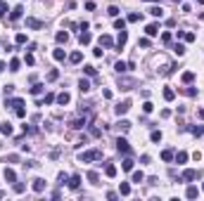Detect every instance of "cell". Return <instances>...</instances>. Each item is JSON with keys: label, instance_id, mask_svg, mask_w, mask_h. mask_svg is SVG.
Instances as JSON below:
<instances>
[{"label": "cell", "instance_id": "11", "mask_svg": "<svg viewBox=\"0 0 204 201\" xmlns=\"http://www.w3.org/2000/svg\"><path fill=\"white\" fill-rule=\"evenodd\" d=\"M43 189H45V180H43V178H36V180H33V192L40 194Z\"/></svg>", "mask_w": 204, "mask_h": 201}, {"label": "cell", "instance_id": "18", "mask_svg": "<svg viewBox=\"0 0 204 201\" xmlns=\"http://www.w3.org/2000/svg\"><path fill=\"white\" fill-rule=\"evenodd\" d=\"M173 159H176V163H185V161H188L190 156H188V152H178L176 156H173Z\"/></svg>", "mask_w": 204, "mask_h": 201}, {"label": "cell", "instance_id": "15", "mask_svg": "<svg viewBox=\"0 0 204 201\" xmlns=\"http://www.w3.org/2000/svg\"><path fill=\"white\" fill-rule=\"evenodd\" d=\"M55 102H57V104H62V106H64V104H69V92H59Z\"/></svg>", "mask_w": 204, "mask_h": 201}, {"label": "cell", "instance_id": "52", "mask_svg": "<svg viewBox=\"0 0 204 201\" xmlns=\"http://www.w3.org/2000/svg\"><path fill=\"white\" fill-rule=\"evenodd\" d=\"M12 92H14V85H5V97L12 95Z\"/></svg>", "mask_w": 204, "mask_h": 201}, {"label": "cell", "instance_id": "57", "mask_svg": "<svg viewBox=\"0 0 204 201\" xmlns=\"http://www.w3.org/2000/svg\"><path fill=\"white\" fill-rule=\"evenodd\" d=\"M202 192H204V185H202Z\"/></svg>", "mask_w": 204, "mask_h": 201}, {"label": "cell", "instance_id": "40", "mask_svg": "<svg viewBox=\"0 0 204 201\" xmlns=\"http://www.w3.org/2000/svg\"><path fill=\"white\" fill-rule=\"evenodd\" d=\"M57 78H59V71H57V69L48 71V80H57Z\"/></svg>", "mask_w": 204, "mask_h": 201}, {"label": "cell", "instance_id": "20", "mask_svg": "<svg viewBox=\"0 0 204 201\" xmlns=\"http://www.w3.org/2000/svg\"><path fill=\"white\" fill-rule=\"evenodd\" d=\"M5 180L7 182H17V175H14V170H12V168H5Z\"/></svg>", "mask_w": 204, "mask_h": 201}, {"label": "cell", "instance_id": "10", "mask_svg": "<svg viewBox=\"0 0 204 201\" xmlns=\"http://www.w3.org/2000/svg\"><path fill=\"white\" fill-rule=\"evenodd\" d=\"M114 109H116V114H119V116H124L126 111L131 109V102H121V104H116V106H114Z\"/></svg>", "mask_w": 204, "mask_h": 201}, {"label": "cell", "instance_id": "30", "mask_svg": "<svg viewBox=\"0 0 204 201\" xmlns=\"http://www.w3.org/2000/svg\"><path fill=\"white\" fill-rule=\"evenodd\" d=\"M52 57H55V59H57V62H64V57H67V52H64V50H55V52H52Z\"/></svg>", "mask_w": 204, "mask_h": 201}, {"label": "cell", "instance_id": "37", "mask_svg": "<svg viewBox=\"0 0 204 201\" xmlns=\"http://www.w3.org/2000/svg\"><path fill=\"white\" fill-rule=\"evenodd\" d=\"M183 80H185V83H192V80H195V74H192V71H185V74H183Z\"/></svg>", "mask_w": 204, "mask_h": 201}, {"label": "cell", "instance_id": "42", "mask_svg": "<svg viewBox=\"0 0 204 201\" xmlns=\"http://www.w3.org/2000/svg\"><path fill=\"white\" fill-rule=\"evenodd\" d=\"M19 64H22L19 59H12L10 62V71H19Z\"/></svg>", "mask_w": 204, "mask_h": 201}, {"label": "cell", "instance_id": "21", "mask_svg": "<svg viewBox=\"0 0 204 201\" xmlns=\"http://www.w3.org/2000/svg\"><path fill=\"white\" fill-rule=\"evenodd\" d=\"M114 69H116L119 74H126V71H128V64H126V62H116V64H114Z\"/></svg>", "mask_w": 204, "mask_h": 201}, {"label": "cell", "instance_id": "44", "mask_svg": "<svg viewBox=\"0 0 204 201\" xmlns=\"http://www.w3.org/2000/svg\"><path fill=\"white\" fill-rule=\"evenodd\" d=\"M150 14H152V17H161V14H164V10H161V7H152Z\"/></svg>", "mask_w": 204, "mask_h": 201}, {"label": "cell", "instance_id": "39", "mask_svg": "<svg viewBox=\"0 0 204 201\" xmlns=\"http://www.w3.org/2000/svg\"><path fill=\"white\" fill-rule=\"evenodd\" d=\"M17 45H24V43H26V33H17Z\"/></svg>", "mask_w": 204, "mask_h": 201}, {"label": "cell", "instance_id": "26", "mask_svg": "<svg viewBox=\"0 0 204 201\" xmlns=\"http://www.w3.org/2000/svg\"><path fill=\"white\" fill-rule=\"evenodd\" d=\"M22 12H24L22 7H14V10L10 12V19H12V21H17V19H19V17H22Z\"/></svg>", "mask_w": 204, "mask_h": 201}, {"label": "cell", "instance_id": "6", "mask_svg": "<svg viewBox=\"0 0 204 201\" xmlns=\"http://www.w3.org/2000/svg\"><path fill=\"white\" fill-rule=\"evenodd\" d=\"M5 106H14V109H22V106H24V100H22V97H12V100H7V97H5Z\"/></svg>", "mask_w": 204, "mask_h": 201}, {"label": "cell", "instance_id": "16", "mask_svg": "<svg viewBox=\"0 0 204 201\" xmlns=\"http://www.w3.org/2000/svg\"><path fill=\"white\" fill-rule=\"evenodd\" d=\"M83 74L90 76V78H95V76H97V69H95V66H90V64H86V66H83Z\"/></svg>", "mask_w": 204, "mask_h": 201}, {"label": "cell", "instance_id": "45", "mask_svg": "<svg viewBox=\"0 0 204 201\" xmlns=\"http://www.w3.org/2000/svg\"><path fill=\"white\" fill-rule=\"evenodd\" d=\"M138 48H150V38H140V40H138Z\"/></svg>", "mask_w": 204, "mask_h": 201}, {"label": "cell", "instance_id": "22", "mask_svg": "<svg viewBox=\"0 0 204 201\" xmlns=\"http://www.w3.org/2000/svg\"><path fill=\"white\" fill-rule=\"evenodd\" d=\"M173 156H176L173 149H164V152H161V159H164V161H173Z\"/></svg>", "mask_w": 204, "mask_h": 201}, {"label": "cell", "instance_id": "29", "mask_svg": "<svg viewBox=\"0 0 204 201\" xmlns=\"http://www.w3.org/2000/svg\"><path fill=\"white\" fill-rule=\"evenodd\" d=\"M43 90H45V85H43V83H36V85L31 88V95H40Z\"/></svg>", "mask_w": 204, "mask_h": 201}, {"label": "cell", "instance_id": "33", "mask_svg": "<svg viewBox=\"0 0 204 201\" xmlns=\"http://www.w3.org/2000/svg\"><path fill=\"white\" fill-rule=\"evenodd\" d=\"M142 180H145V175H142V170H135V173H133V182H138V185H140Z\"/></svg>", "mask_w": 204, "mask_h": 201}, {"label": "cell", "instance_id": "27", "mask_svg": "<svg viewBox=\"0 0 204 201\" xmlns=\"http://www.w3.org/2000/svg\"><path fill=\"white\" fill-rule=\"evenodd\" d=\"M81 59H83V54H81V52H71V54H69V62H71V64H78Z\"/></svg>", "mask_w": 204, "mask_h": 201}, {"label": "cell", "instance_id": "36", "mask_svg": "<svg viewBox=\"0 0 204 201\" xmlns=\"http://www.w3.org/2000/svg\"><path fill=\"white\" fill-rule=\"evenodd\" d=\"M55 38H57V43H67V38H69V33H67V31H59V33H57Z\"/></svg>", "mask_w": 204, "mask_h": 201}, {"label": "cell", "instance_id": "17", "mask_svg": "<svg viewBox=\"0 0 204 201\" xmlns=\"http://www.w3.org/2000/svg\"><path fill=\"white\" fill-rule=\"evenodd\" d=\"M197 194H199V189H197L195 185H190L188 192H185V196H188V199H197Z\"/></svg>", "mask_w": 204, "mask_h": 201}, {"label": "cell", "instance_id": "7", "mask_svg": "<svg viewBox=\"0 0 204 201\" xmlns=\"http://www.w3.org/2000/svg\"><path fill=\"white\" fill-rule=\"evenodd\" d=\"M126 40H128V33H126V28H124V31H119V40H116V50H124V45H126Z\"/></svg>", "mask_w": 204, "mask_h": 201}, {"label": "cell", "instance_id": "48", "mask_svg": "<svg viewBox=\"0 0 204 201\" xmlns=\"http://www.w3.org/2000/svg\"><path fill=\"white\" fill-rule=\"evenodd\" d=\"M152 109H154V106H152V102H145V104H142V111H145V114H150Z\"/></svg>", "mask_w": 204, "mask_h": 201}, {"label": "cell", "instance_id": "46", "mask_svg": "<svg viewBox=\"0 0 204 201\" xmlns=\"http://www.w3.org/2000/svg\"><path fill=\"white\" fill-rule=\"evenodd\" d=\"M107 14L116 19V17H119V7H114V5H112V7H109V10H107Z\"/></svg>", "mask_w": 204, "mask_h": 201}, {"label": "cell", "instance_id": "53", "mask_svg": "<svg viewBox=\"0 0 204 201\" xmlns=\"http://www.w3.org/2000/svg\"><path fill=\"white\" fill-rule=\"evenodd\" d=\"M55 100H57V97H55V95H48V97H45V104H52Z\"/></svg>", "mask_w": 204, "mask_h": 201}, {"label": "cell", "instance_id": "56", "mask_svg": "<svg viewBox=\"0 0 204 201\" xmlns=\"http://www.w3.org/2000/svg\"><path fill=\"white\" fill-rule=\"evenodd\" d=\"M145 3H159V0H145Z\"/></svg>", "mask_w": 204, "mask_h": 201}, {"label": "cell", "instance_id": "3", "mask_svg": "<svg viewBox=\"0 0 204 201\" xmlns=\"http://www.w3.org/2000/svg\"><path fill=\"white\" fill-rule=\"evenodd\" d=\"M119 88H121V90H133V88H135V80L121 76V78H119Z\"/></svg>", "mask_w": 204, "mask_h": 201}, {"label": "cell", "instance_id": "43", "mask_svg": "<svg viewBox=\"0 0 204 201\" xmlns=\"http://www.w3.org/2000/svg\"><path fill=\"white\" fill-rule=\"evenodd\" d=\"M116 126H119V130H124V132H126V130L131 128V123H128V121H119Z\"/></svg>", "mask_w": 204, "mask_h": 201}, {"label": "cell", "instance_id": "12", "mask_svg": "<svg viewBox=\"0 0 204 201\" xmlns=\"http://www.w3.org/2000/svg\"><path fill=\"white\" fill-rule=\"evenodd\" d=\"M26 26H29V28H43V21H38V19H33V17H29V19H26Z\"/></svg>", "mask_w": 204, "mask_h": 201}, {"label": "cell", "instance_id": "49", "mask_svg": "<svg viewBox=\"0 0 204 201\" xmlns=\"http://www.w3.org/2000/svg\"><path fill=\"white\" fill-rule=\"evenodd\" d=\"M190 130H192V135H204V128H199V126L190 128Z\"/></svg>", "mask_w": 204, "mask_h": 201}, {"label": "cell", "instance_id": "50", "mask_svg": "<svg viewBox=\"0 0 204 201\" xmlns=\"http://www.w3.org/2000/svg\"><path fill=\"white\" fill-rule=\"evenodd\" d=\"M183 38H185L188 43H192V40H195V33H190V31H188V33H183Z\"/></svg>", "mask_w": 204, "mask_h": 201}, {"label": "cell", "instance_id": "2", "mask_svg": "<svg viewBox=\"0 0 204 201\" xmlns=\"http://www.w3.org/2000/svg\"><path fill=\"white\" fill-rule=\"evenodd\" d=\"M116 149H119V154H131L128 140H126V137H119V140H116Z\"/></svg>", "mask_w": 204, "mask_h": 201}, {"label": "cell", "instance_id": "5", "mask_svg": "<svg viewBox=\"0 0 204 201\" xmlns=\"http://www.w3.org/2000/svg\"><path fill=\"white\" fill-rule=\"evenodd\" d=\"M88 123H90V118H86V116H83V118H74V121H71L69 126L74 128V130H81V128H86Z\"/></svg>", "mask_w": 204, "mask_h": 201}, {"label": "cell", "instance_id": "28", "mask_svg": "<svg viewBox=\"0 0 204 201\" xmlns=\"http://www.w3.org/2000/svg\"><path fill=\"white\" fill-rule=\"evenodd\" d=\"M88 180H90L93 185H100V175H97L95 170H90V173H88Z\"/></svg>", "mask_w": 204, "mask_h": 201}, {"label": "cell", "instance_id": "35", "mask_svg": "<svg viewBox=\"0 0 204 201\" xmlns=\"http://www.w3.org/2000/svg\"><path fill=\"white\" fill-rule=\"evenodd\" d=\"M150 140H152V142H161V130H152Z\"/></svg>", "mask_w": 204, "mask_h": 201}, {"label": "cell", "instance_id": "32", "mask_svg": "<svg viewBox=\"0 0 204 201\" xmlns=\"http://www.w3.org/2000/svg\"><path fill=\"white\" fill-rule=\"evenodd\" d=\"M114 28H116V31H124V28H126V21H124V19H114Z\"/></svg>", "mask_w": 204, "mask_h": 201}, {"label": "cell", "instance_id": "55", "mask_svg": "<svg viewBox=\"0 0 204 201\" xmlns=\"http://www.w3.org/2000/svg\"><path fill=\"white\" fill-rule=\"evenodd\" d=\"M140 19V14H135V12H133V14H128V21H138Z\"/></svg>", "mask_w": 204, "mask_h": 201}, {"label": "cell", "instance_id": "13", "mask_svg": "<svg viewBox=\"0 0 204 201\" xmlns=\"http://www.w3.org/2000/svg\"><path fill=\"white\" fill-rule=\"evenodd\" d=\"M100 45H105V48H114V40H112V36H100Z\"/></svg>", "mask_w": 204, "mask_h": 201}, {"label": "cell", "instance_id": "47", "mask_svg": "<svg viewBox=\"0 0 204 201\" xmlns=\"http://www.w3.org/2000/svg\"><path fill=\"white\" fill-rule=\"evenodd\" d=\"M57 180H59V185H64V182H69V175H67V173H59Z\"/></svg>", "mask_w": 204, "mask_h": 201}, {"label": "cell", "instance_id": "14", "mask_svg": "<svg viewBox=\"0 0 204 201\" xmlns=\"http://www.w3.org/2000/svg\"><path fill=\"white\" fill-rule=\"evenodd\" d=\"M78 90H81V92H88V90H90V80H88V78H81V80H78Z\"/></svg>", "mask_w": 204, "mask_h": 201}, {"label": "cell", "instance_id": "24", "mask_svg": "<svg viewBox=\"0 0 204 201\" xmlns=\"http://www.w3.org/2000/svg\"><path fill=\"white\" fill-rule=\"evenodd\" d=\"M119 194H124V196L131 194V185H128V182H121V187H119Z\"/></svg>", "mask_w": 204, "mask_h": 201}, {"label": "cell", "instance_id": "23", "mask_svg": "<svg viewBox=\"0 0 204 201\" xmlns=\"http://www.w3.org/2000/svg\"><path fill=\"white\" fill-rule=\"evenodd\" d=\"M0 132H3V135H12V126H10V123H0Z\"/></svg>", "mask_w": 204, "mask_h": 201}, {"label": "cell", "instance_id": "54", "mask_svg": "<svg viewBox=\"0 0 204 201\" xmlns=\"http://www.w3.org/2000/svg\"><path fill=\"white\" fill-rule=\"evenodd\" d=\"M107 199L114 201V199H119V194H116V192H107Z\"/></svg>", "mask_w": 204, "mask_h": 201}, {"label": "cell", "instance_id": "19", "mask_svg": "<svg viewBox=\"0 0 204 201\" xmlns=\"http://www.w3.org/2000/svg\"><path fill=\"white\" fill-rule=\"evenodd\" d=\"M145 33L147 36H157V33H159V24H150V26L145 28Z\"/></svg>", "mask_w": 204, "mask_h": 201}, {"label": "cell", "instance_id": "8", "mask_svg": "<svg viewBox=\"0 0 204 201\" xmlns=\"http://www.w3.org/2000/svg\"><path fill=\"white\" fill-rule=\"evenodd\" d=\"M133 163H135L133 156H131V154H126V159L121 161V168H124V170H133Z\"/></svg>", "mask_w": 204, "mask_h": 201}, {"label": "cell", "instance_id": "4", "mask_svg": "<svg viewBox=\"0 0 204 201\" xmlns=\"http://www.w3.org/2000/svg\"><path fill=\"white\" fill-rule=\"evenodd\" d=\"M197 178H199V170H195V168L183 170V180L185 182H192V180H197Z\"/></svg>", "mask_w": 204, "mask_h": 201}, {"label": "cell", "instance_id": "9", "mask_svg": "<svg viewBox=\"0 0 204 201\" xmlns=\"http://www.w3.org/2000/svg\"><path fill=\"white\" fill-rule=\"evenodd\" d=\"M81 187V175H69V189H78Z\"/></svg>", "mask_w": 204, "mask_h": 201}, {"label": "cell", "instance_id": "38", "mask_svg": "<svg viewBox=\"0 0 204 201\" xmlns=\"http://www.w3.org/2000/svg\"><path fill=\"white\" fill-rule=\"evenodd\" d=\"M173 97H176V92H173L171 88H166V90H164V100H169V102H171Z\"/></svg>", "mask_w": 204, "mask_h": 201}, {"label": "cell", "instance_id": "51", "mask_svg": "<svg viewBox=\"0 0 204 201\" xmlns=\"http://www.w3.org/2000/svg\"><path fill=\"white\" fill-rule=\"evenodd\" d=\"M5 12H7V3H3V0H0V17L5 14Z\"/></svg>", "mask_w": 204, "mask_h": 201}, {"label": "cell", "instance_id": "31", "mask_svg": "<svg viewBox=\"0 0 204 201\" xmlns=\"http://www.w3.org/2000/svg\"><path fill=\"white\" fill-rule=\"evenodd\" d=\"M78 40L83 43V45H88V43L93 40V36H90V33H88V31H83V33H81V38H78Z\"/></svg>", "mask_w": 204, "mask_h": 201}, {"label": "cell", "instance_id": "25", "mask_svg": "<svg viewBox=\"0 0 204 201\" xmlns=\"http://www.w3.org/2000/svg\"><path fill=\"white\" fill-rule=\"evenodd\" d=\"M105 175H107V178H114V175H116V166H105Z\"/></svg>", "mask_w": 204, "mask_h": 201}, {"label": "cell", "instance_id": "41", "mask_svg": "<svg viewBox=\"0 0 204 201\" xmlns=\"http://www.w3.org/2000/svg\"><path fill=\"white\" fill-rule=\"evenodd\" d=\"M12 189H14V192H17V194H22V192H24V189H26V187H24V185H22V182H14V185H12Z\"/></svg>", "mask_w": 204, "mask_h": 201}, {"label": "cell", "instance_id": "1", "mask_svg": "<svg viewBox=\"0 0 204 201\" xmlns=\"http://www.w3.org/2000/svg\"><path fill=\"white\" fill-rule=\"evenodd\" d=\"M100 159H102V149H88V152L78 154L81 163H93V161H100Z\"/></svg>", "mask_w": 204, "mask_h": 201}, {"label": "cell", "instance_id": "34", "mask_svg": "<svg viewBox=\"0 0 204 201\" xmlns=\"http://www.w3.org/2000/svg\"><path fill=\"white\" fill-rule=\"evenodd\" d=\"M173 52H176L178 57H183V54H185V45H183V43H178L176 48H173Z\"/></svg>", "mask_w": 204, "mask_h": 201}]
</instances>
